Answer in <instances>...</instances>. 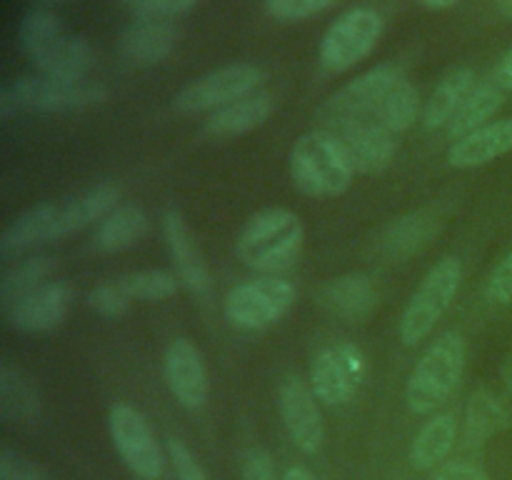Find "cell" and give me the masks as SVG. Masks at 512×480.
Wrapping results in <instances>:
<instances>
[{
  "label": "cell",
  "mask_w": 512,
  "mask_h": 480,
  "mask_svg": "<svg viewBox=\"0 0 512 480\" xmlns=\"http://www.w3.org/2000/svg\"><path fill=\"white\" fill-rule=\"evenodd\" d=\"M18 43L38 73L63 80H88L95 68V50L80 35L63 33L53 10L35 8L25 13L18 28Z\"/></svg>",
  "instance_id": "6da1fadb"
},
{
  "label": "cell",
  "mask_w": 512,
  "mask_h": 480,
  "mask_svg": "<svg viewBox=\"0 0 512 480\" xmlns=\"http://www.w3.org/2000/svg\"><path fill=\"white\" fill-rule=\"evenodd\" d=\"M305 228L298 213L288 208H265L250 215L235 243V253L263 275H278L293 268L303 253Z\"/></svg>",
  "instance_id": "7a4b0ae2"
},
{
  "label": "cell",
  "mask_w": 512,
  "mask_h": 480,
  "mask_svg": "<svg viewBox=\"0 0 512 480\" xmlns=\"http://www.w3.org/2000/svg\"><path fill=\"white\" fill-rule=\"evenodd\" d=\"M468 345L458 330H445L418 360L405 385L410 413L435 415L460 388Z\"/></svg>",
  "instance_id": "3957f363"
},
{
  "label": "cell",
  "mask_w": 512,
  "mask_h": 480,
  "mask_svg": "<svg viewBox=\"0 0 512 480\" xmlns=\"http://www.w3.org/2000/svg\"><path fill=\"white\" fill-rule=\"evenodd\" d=\"M288 165L293 185L308 198H338L355 178L343 143L330 130H313L295 140Z\"/></svg>",
  "instance_id": "277c9868"
},
{
  "label": "cell",
  "mask_w": 512,
  "mask_h": 480,
  "mask_svg": "<svg viewBox=\"0 0 512 480\" xmlns=\"http://www.w3.org/2000/svg\"><path fill=\"white\" fill-rule=\"evenodd\" d=\"M460 285H463V265L458 258L448 255L435 263L400 315V340L405 345H418L420 340L428 338L455 300Z\"/></svg>",
  "instance_id": "5b68a950"
},
{
  "label": "cell",
  "mask_w": 512,
  "mask_h": 480,
  "mask_svg": "<svg viewBox=\"0 0 512 480\" xmlns=\"http://www.w3.org/2000/svg\"><path fill=\"white\" fill-rule=\"evenodd\" d=\"M295 295V285L280 275L245 280L225 295V318L238 330H265L290 313Z\"/></svg>",
  "instance_id": "8992f818"
},
{
  "label": "cell",
  "mask_w": 512,
  "mask_h": 480,
  "mask_svg": "<svg viewBox=\"0 0 512 480\" xmlns=\"http://www.w3.org/2000/svg\"><path fill=\"white\" fill-rule=\"evenodd\" d=\"M398 80H403V70L395 63H380L365 70L363 75L350 80L348 85H343L338 93H333L320 105L318 113H315L320 130L338 133L340 128L355 123V120L373 118L380 100L390 93V88Z\"/></svg>",
  "instance_id": "52a82bcc"
},
{
  "label": "cell",
  "mask_w": 512,
  "mask_h": 480,
  "mask_svg": "<svg viewBox=\"0 0 512 480\" xmlns=\"http://www.w3.org/2000/svg\"><path fill=\"white\" fill-rule=\"evenodd\" d=\"M383 35V15L373 8H353L340 15L320 40V65L345 73L368 58Z\"/></svg>",
  "instance_id": "ba28073f"
},
{
  "label": "cell",
  "mask_w": 512,
  "mask_h": 480,
  "mask_svg": "<svg viewBox=\"0 0 512 480\" xmlns=\"http://www.w3.org/2000/svg\"><path fill=\"white\" fill-rule=\"evenodd\" d=\"M20 110L33 113H73L100 105L108 98V90L90 80H63L50 75H20L13 85H8Z\"/></svg>",
  "instance_id": "9c48e42d"
},
{
  "label": "cell",
  "mask_w": 512,
  "mask_h": 480,
  "mask_svg": "<svg viewBox=\"0 0 512 480\" xmlns=\"http://www.w3.org/2000/svg\"><path fill=\"white\" fill-rule=\"evenodd\" d=\"M265 73L253 63H228L208 70L175 95V108L180 113H208L220 110L245 95L255 93L263 85Z\"/></svg>",
  "instance_id": "30bf717a"
},
{
  "label": "cell",
  "mask_w": 512,
  "mask_h": 480,
  "mask_svg": "<svg viewBox=\"0 0 512 480\" xmlns=\"http://www.w3.org/2000/svg\"><path fill=\"white\" fill-rule=\"evenodd\" d=\"M368 378V358L355 343H335L320 350L310 368V388L323 405L338 408L358 395Z\"/></svg>",
  "instance_id": "8fae6325"
},
{
  "label": "cell",
  "mask_w": 512,
  "mask_h": 480,
  "mask_svg": "<svg viewBox=\"0 0 512 480\" xmlns=\"http://www.w3.org/2000/svg\"><path fill=\"white\" fill-rule=\"evenodd\" d=\"M108 428L115 450L130 473L138 475L140 480H158L163 475L165 463L158 440L148 420L133 405L115 403L108 413Z\"/></svg>",
  "instance_id": "7c38bea8"
},
{
  "label": "cell",
  "mask_w": 512,
  "mask_h": 480,
  "mask_svg": "<svg viewBox=\"0 0 512 480\" xmlns=\"http://www.w3.org/2000/svg\"><path fill=\"white\" fill-rule=\"evenodd\" d=\"M278 408L295 448L305 455H318L325 445V425L320 415V400L310 383L298 375L283 380L278 390Z\"/></svg>",
  "instance_id": "4fadbf2b"
},
{
  "label": "cell",
  "mask_w": 512,
  "mask_h": 480,
  "mask_svg": "<svg viewBox=\"0 0 512 480\" xmlns=\"http://www.w3.org/2000/svg\"><path fill=\"white\" fill-rule=\"evenodd\" d=\"M70 308H73V288L65 280H48L38 290L5 308V315L18 333L40 335L63 325Z\"/></svg>",
  "instance_id": "5bb4252c"
},
{
  "label": "cell",
  "mask_w": 512,
  "mask_h": 480,
  "mask_svg": "<svg viewBox=\"0 0 512 480\" xmlns=\"http://www.w3.org/2000/svg\"><path fill=\"white\" fill-rule=\"evenodd\" d=\"M163 375L173 398L185 410H200L208 403V370H205L203 355L190 338H175L165 348Z\"/></svg>",
  "instance_id": "9a60e30c"
},
{
  "label": "cell",
  "mask_w": 512,
  "mask_h": 480,
  "mask_svg": "<svg viewBox=\"0 0 512 480\" xmlns=\"http://www.w3.org/2000/svg\"><path fill=\"white\" fill-rule=\"evenodd\" d=\"M335 135L343 143L355 173H383L393 163L395 150H398L395 135L388 128H383L375 118L355 120V123L340 128Z\"/></svg>",
  "instance_id": "2e32d148"
},
{
  "label": "cell",
  "mask_w": 512,
  "mask_h": 480,
  "mask_svg": "<svg viewBox=\"0 0 512 480\" xmlns=\"http://www.w3.org/2000/svg\"><path fill=\"white\" fill-rule=\"evenodd\" d=\"M163 230L180 285L198 298H205L210 293V285H213L210 283V270L180 210H165Z\"/></svg>",
  "instance_id": "e0dca14e"
},
{
  "label": "cell",
  "mask_w": 512,
  "mask_h": 480,
  "mask_svg": "<svg viewBox=\"0 0 512 480\" xmlns=\"http://www.w3.org/2000/svg\"><path fill=\"white\" fill-rule=\"evenodd\" d=\"M180 30L175 23L160 18H135L120 33L118 50L128 63L155 65L163 63L178 48Z\"/></svg>",
  "instance_id": "ac0fdd59"
},
{
  "label": "cell",
  "mask_w": 512,
  "mask_h": 480,
  "mask_svg": "<svg viewBox=\"0 0 512 480\" xmlns=\"http://www.w3.org/2000/svg\"><path fill=\"white\" fill-rule=\"evenodd\" d=\"M275 113V100L268 90H255L225 108L215 110L203 123V135L210 140H233L253 133Z\"/></svg>",
  "instance_id": "d6986e66"
},
{
  "label": "cell",
  "mask_w": 512,
  "mask_h": 480,
  "mask_svg": "<svg viewBox=\"0 0 512 480\" xmlns=\"http://www.w3.org/2000/svg\"><path fill=\"white\" fill-rule=\"evenodd\" d=\"M60 240V203L45 200L33 205L5 228L0 238V258L10 260L38 245Z\"/></svg>",
  "instance_id": "ffe728a7"
},
{
  "label": "cell",
  "mask_w": 512,
  "mask_h": 480,
  "mask_svg": "<svg viewBox=\"0 0 512 480\" xmlns=\"http://www.w3.org/2000/svg\"><path fill=\"white\" fill-rule=\"evenodd\" d=\"M440 228H443V218L433 208L413 210V213L395 218L383 230L378 248L390 263H403V260L413 258L418 250H423L440 233Z\"/></svg>",
  "instance_id": "44dd1931"
},
{
  "label": "cell",
  "mask_w": 512,
  "mask_h": 480,
  "mask_svg": "<svg viewBox=\"0 0 512 480\" xmlns=\"http://www.w3.org/2000/svg\"><path fill=\"white\" fill-rule=\"evenodd\" d=\"M512 428V408L508 400L493 388H475L465 405L463 440L470 448H480L490 438Z\"/></svg>",
  "instance_id": "7402d4cb"
},
{
  "label": "cell",
  "mask_w": 512,
  "mask_h": 480,
  "mask_svg": "<svg viewBox=\"0 0 512 480\" xmlns=\"http://www.w3.org/2000/svg\"><path fill=\"white\" fill-rule=\"evenodd\" d=\"M318 303L343 320H363L378 305V288L368 273H345L320 288Z\"/></svg>",
  "instance_id": "603a6c76"
},
{
  "label": "cell",
  "mask_w": 512,
  "mask_h": 480,
  "mask_svg": "<svg viewBox=\"0 0 512 480\" xmlns=\"http://www.w3.org/2000/svg\"><path fill=\"white\" fill-rule=\"evenodd\" d=\"M512 150V118L495 120L475 133L455 140L448 150V165L458 170L480 168L503 158Z\"/></svg>",
  "instance_id": "cb8c5ba5"
},
{
  "label": "cell",
  "mask_w": 512,
  "mask_h": 480,
  "mask_svg": "<svg viewBox=\"0 0 512 480\" xmlns=\"http://www.w3.org/2000/svg\"><path fill=\"white\" fill-rule=\"evenodd\" d=\"M120 205V188L113 183H98L83 193L60 203V238L103 223Z\"/></svg>",
  "instance_id": "d4e9b609"
},
{
  "label": "cell",
  "mask_w": 512,
  "mask_h": 480,
  "mask_svg": "<svg viewBox=\"0 0 512 480\" xmlns=\"http://www.w3.org/2000/svg\"><path fill=\"white\" fill-rule=\"evenodd\" d=\"M478 85V75L473 68H455L435 85L433 95L425 100L423 115H420V123L425 130H440L448 128L450 120L455 118V113L460 110V105L465 103V98L470 95V90Z\"/></svg>",
  "instance_id": "484cf974"
},
{
  "label": "cell",
  "mask_w": 512,
  "mask_h": 480,
  "mask_svg": "<svg viewBox=\"0 0 512 480\" xmlns=\"http://www.w3.org/2000/svg\"><path fill=\"white\" fill-rule=\"evenodd\" d=\"M40 413L43 400L33 380L15 365H0V415L13 425H33Z\"/></svg>",
  "instance_id": "4316f807"
},
{
  "label": "cell",
  "mask_w": 512,
  "mask_h": 480,
  "mask_svg": "<svg viewBox=\"0 0 512 480\" xmlns=\"http://www.w3.org/2000/svg\"><path fill=\"white\" fill-rule=\"evenodd\" d=\"M455 440H458L455 415L435 413L410 445V465L415 470H438L448 460Z\"/></svg>",
  "instance_id": "83f0119b"
},
{
  "label": "cell",
  "mask_w": 512,
  "mask_h": 480,
  "mask_svg": "<svg viewBox=\"0 0 512 480\" xmlns=\"http://www.w3.org/2000/svg\"><path fill=\"white\" fill-rule=\"evenodd\" d=\"M503 103H505V90L500 88L493 78L478 80V85L470 90L465 103L460 105L455 118L450 120V125L445 128L448 130V138L455 143V140L465 138V135L475 133V130H480L483 125H488L490 120L495 118V113L503 108Z\"/></svg>",
  "instance_id": "f1b7e54d"
},
{
  "label": "cell",
  "mask_w": 512,
  "mask_h": 480,
  "mask_svg": "<svg viewBox=\"0 0 512 480\" xmlns=\"http://www.w3.org/2000/svg\"><path fill=\"white\" fill-rule=\"evenodd\" d=\"M148 233V215L140 205L125 203L118 205L103 223H98L93 245L100 253H120L128 250L145 238Z\"/></svg>",
  "instance_id": "f546056e"
},
{
  "label": "cell",
  "mask_w": 512,
  "mask_h": 480,
  "mask_svg": "<svg viewBox=\"0 0 512 480\" xmlns=\"http://www.w3.org/2000/svg\"><path fill=\"white\" fill-rule=\"evenodd\" d=\"M55 268L58 265H55V258H50V255H33V258H25L20 263L10 265L5 270L3 280H0V303H3V308H10L20 298H25V295L38 290L43 283H48Z\"/></svg>",
  "instance_id": "4dcf8cb0"
},
{
  "label": "cell",
  "mask_w": 512,
  "mask_h": 480,
  "mask_svg": "<svg viewBox=\"0 0 512 480\" xmlns=\"http://www.w3.org/2000/svg\"><path fill=\"white\" fill-rule=\"evenodd\" d=\"M423 115V108H420L418 90L410 80H398V83L390 88V93L380 100L378 110H375L373 118L378 120L383 128H388L390 133L398 135L405 133V130L413 128L415 123Z\"/></svg>",
  "instance_id": "1f68e13d"
},
{
  "label": "cell",
  "mask_w": 512,
  "mask_h": 480,
  "mask_svg": "<svg viewBox=\"0 0 512 480\" xmlns=\"http://www.w3.org/2000/svg\"><path fill=\"white\" fill-rule=\"evenodd\" d=\"M115 283L123 288V293L128 295L130 300H145V303H160V300L173 298L180 288L178 275L160 268L135 270V273L118 278Z\"/></svg>",
  "instance_id": "d6a6232c"
},
{
  "label": "cell",
  "mask_w": 512,
  "mask_h": 480,
  "mask_svg": "<svg viewBox=\"0 0 512 480\" xmlns=\"http://www.w3.org/2000/svg\"><path fill=\"white\" fill-rule=\"evenodd\" d=\"M335 3L338 0H265V10L270 18L280 20V23H300V20L323 13Z\"/></svg>",
  "instance_id": "836d02e7"
},
{
  "label": "cell",
  "mask_w": 512,
  "mask_h": 480,
  "mask_svg": "<svg viewBox=\"0 0 512 480\" xmlns=\"http://www.w3.org/2000/svg\"><path fill=\"white\" fill-rule=\"evenodd\" d=\"M88 305L103 318H120L128 313L130 298L123 293L118 283H103L95 285L88 293Z\"/></svg>",
  "instance_id": "e575fe53"
},
{
  "label": "cell",
  "mask_w": 512,
  "mask_h": 480,
  "mask_svg": "<svg viewBox=\"0 0 512 480\" xmlns=\"http://www.w3.org/2000/svg\"><path fill=\"white\" fill-rule=\"evenodd\" d=\"M200 0H123L125 8L135 18H160L170 20L175 15H183L193 10Z\"/></svg>",
  "instance_id": "d590c367"
},
{
  "label": "cell",
  "mask_w": 512,
  "mask_h": 480,
  "mask_svg": "<svg viewBox=\"0 0 512 480\" xmlns=\"http://www.w3.org/2000/svg\"><path fill=\"white\" fill-rule=\"evenodd\" d=\"M240 475L243 480H283L275 468L273 455L265 448H248L240 455Z\"/></svg>",
  "instance_id": "8d00e7d4"
},
{
  "label": "cell",
  "mask_w": 512,
  "mask_h": 480,
  "mask_svg": "<svg viewBox=\"0 0 512 480\" xmlns=\"http://www.w3.org/2000/svg\"><path fill=\"white\" fill-rule=\"evenodd\" d=\"M485 300L493 305H512V250L490 273L485 283Z\"/></svg>",
  "instance_id": "74e56055"
},
{
  "label": "cell",
  "mask_w": 512,
  "mask_h": 480,
  "mask_svg": "<svg viewBox=\"0 0 512 480\" xmlns=\"http://www.w3.org/2000/svg\"><path fill=\"white\" fill-rule=\"evenodd\" d=\"M0 480H50L33 460L15 450H0Z\"/></svg>",
  "instance_id": "f35d334b"
},
{
  "label": "cell",
  "mask_w": 512,
  "mask_h": 480,
  "mask_svg": "<svg viewBox=\"0 0 512 480\" xmlns=\"http://www.w3.org/2000/svg\"><path fill=\"white\" fill-rule=\"evenodd\" d=\"M168 455L173 460V468L178 480H208L203 465L198 463L193 450L188 448V443L180 438H168Z\"/></svg>",
  "instance_id": "ab89813d"
},
{
  "label": "cell",
  "mask_w": 512,
  "mask_h": 480,
  "mask_svg": "<svg viewBox=\"0 0 512 480\" xmlns=\"http://www.w3.org/2000/svg\"><path fill=\"white\" fill-rule=\"evenodd\" d=\"M430 480H488V475L468 460H450V463L440 465Z\"/></svg>",
  "instance_id": "60d3db41"
},
{
  "label": "cell",
  "mask_w": 512,
  "mask_h": 480,
  "mask_svg": "<svg viewBox=\"0 0 512 480\" xmlns=\"http://www.w3.org/2000/svg\"><path fill=\"white\" fill-rule=\"evenodd\" d=\"M505 93H512V45L503 53V58L495 65V73L490 75Z\"/></svg>",
  "instance_id": "b9f144b4"
},
{
  "label": "cell",
  "mask_w": 512,
  "mask_h": 480,
  "mask_svg": "<svg viewBox=\"0 0 512 480\" xmlns=\"http://www.w3.org/2000/svg\"><path fill=\"white\" fill-rule=\"evenodd\" d=\"M18 110L20 108H18V103H15L13 95H10V90L8 88L0 90V118L10 120L15 113H18Z\"/></svg>",
  "instance_id": "7bdbcfd3"
},
{
  "label": "cell",
  "mask_w": 512,
  "mask_h": 480,
  "mask_svg": "<svg viewBox=\"0 0 512 480\" xmlns=\"http://www.w3.org/2000/svg\"><path fill=\"white\" fill-rule=\"evenodd\" d=\"M283 480H315V475L308 468H303V465H293V468L285 470Z\"/></svg>",
  "instance_id": "ee69618b"
},
{
  "label": "cell",
  "mask_w": 512,
  "mask_h": 480,
  "mask_svg": "<svg viewBox=\"0 0 512 480\" xmlns=\"http://www.w3.org/2000/svg\"><path fill=\"white\" fill-rule=\"evenodd\" d=\"M500 378H503L505 390H508V395L512 398V353L503 360V365H500Z\"/></svg>",
  "instance_id": "f6af8a7d"
},
{
  "label": "cell",
  "mask_w": 512,
  "mask_h": 480,
  "mask_svg": "<svg viewBox=\"0 0 512 480\" xmlns=\"http://www.w3.org/2000/svg\"><path fill=\"white\" fill-rule=\"evenodd\" d=\"M420 3L430 10H445V8H453L458 0H420Z\"/></svg>",
  "instance_id": "bcb514c9"
},
{
  "label": "cell",
  "mask_w": 512,
  "mask_h": 480,
  "mask_svg": "<svg viewBox=\"0 0 512 480\" xmlns=\"http://www.w3.org/2000/svg\"><path fill=\"white\" fill-rule=\"evenodd\" d=\"M498 8H500V13L512 18V0H498Z\"/></svg>",
  "instance_id": "7dc6e473"
},
{
  "label": "cell",
  "mask_w": 512,
  "mask_h": 480,
  "mask_svg": "<svg viewBox=\"0 0 512 480\" xmlns=\"http://www.w3.org/2000/svg\"><path fill=\"white\" fill-rule=\"evenodd\" d=\"M40 3H45V5H60V3H65V0H40Z\"/></svg>",
  "instance_id": "c3c4849f"
}]
</instances>
